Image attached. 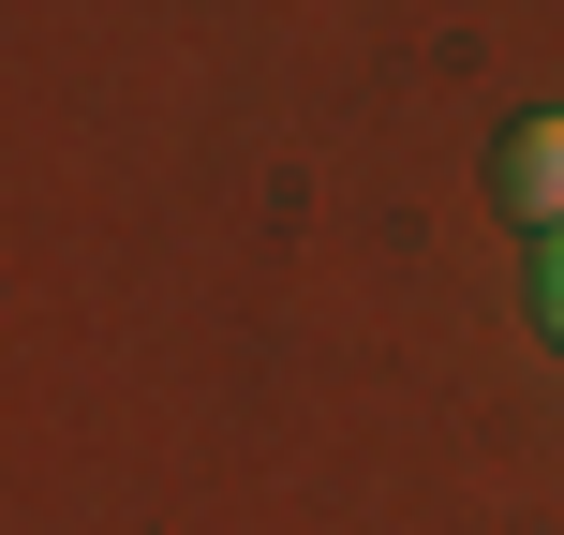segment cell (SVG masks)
<instances>
[{
  "label": "cell",
  "mask_w": 564,
  "mask_h": 535,
  "mask_svg": "<svg viewBox=\"0 0 564 535\" xmlns=\"http://www.w3.org/2000/svg\"><path fill=\"white\" fill-rule=\"evenodd\" d=\"M535 328L564 342V238H535Z\"/></svg>",
  "instance_id": "obj_2"
},
{
  "label": "cell",
  "mask_w": 564,
  "mask_h": 535,
  "mask_svg": "<svg viewBox=\"0 0 564 535\" xmlns=\"http://www.w3.org/2000/svg\"><path fill=\"white\" fill-rule=\"evenodd\" d=\"M490 208L535 224V238H564V119H506V149H490Z\"/></svg>",
  "instance_id": "obj_1"
}]
</instances>
